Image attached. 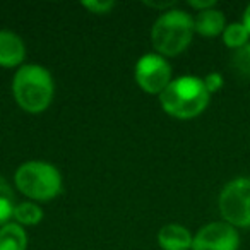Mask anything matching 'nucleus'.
Masks as SVG:
<instances>
[{
    "label": "nucleus",
    "mask_w": 250,
    "mask_h": 250,
    "mask_svg": "<svg viewBox=\"0 0 250 250\" xmlns=\"http://www.w3.org/2000/svg\"><path fill=\"white\" fill-rule=\"evenodd\" d=\"M14 100L26 113L38 115L48 110L55 96V83L48 69L38 63H24L12 79Z\"/></svg>",
    "instance_id": "nucleus-1"
},
{
    "label": "nucleus",
    "mask_w": 250,
    "mask_h": 250,
    "mask_svg": "<svg viewBox=\"0 0 250 250\" xmlns=\"http://www.w3.org/2000/svg\"><path fill=\"white\" fill-rule=\"evenodd\" d=\"M158 98L165 113L180 120L199 117L211 101V94L206 89L204 81L195 76H182L173 79Z\"/></svg>",
    "instance_id": "nucleus-2"
},
{
    "label": "nucleus",
    "mask_w": 250,
    "mask_h": 250,
    "mask_svg": "<svg viewBox=\"0 0 250 250\" xmlns=\"http://www.w3.org/2000/svg\"><path fill=\"white\" fill-rule=\"evenodd\" d=\"M194 33V18L182 9H170L154 21L151 42L158 55L177 57L188 48Z\"/></svg>",
    "instance_id": "nucleus-3"
},
{
    "label": "nucleus",
    "mask_w": 250,
    "mask_h": 250,
    "mask_svg": "<svg viewBox=\"0 0 250 250\" xmlns=\"http://www.w3.org/2000/svg\"><path fill=\"white\" fill-rule=\"evenodd\" d=\"M14 185L33 202H46L62 192V175L55 165L42 160H31L19 165L14 173Z\"/></svg>",
    "instance_id": "nucleus-4"
},
{
    "label": "nucleus",
    "mask_w": 250,
    "mask_h": 250,
    "mask_svg": "<svg viewBox=\"0 0 250 250\" xmlns=\"http://www.w3.org/2000/svg\"><path fill=\"white\" fill-rule=\"evenodd\" d=\"M218 208L225 223L233 228H250V178L228 182L219 194Z\"/></svg>",
    "instance_id": "nucleus-5"
},
{
    "label": "nucleus",
    "mask_w": 250,
    "mask_h": 250,
    "mask_svg": "<svg viewBox=\"0 0 250 250\" xmlns=\"http://www.w3.org/2000/svg\"><path fill=\"white\" fill-rule=\"evenodd\" d=\"M136 83L144 93L160 96L171 83V67L165 57L158 53H146L136 63L134 69Z\"/></svg>",
    "instance_id": "nucleus-6"
},
{
    "label": "nucleus",
    "mask_w": 250,
    "mask_h": 250,
    "mask_svg": "<svg viewBox=\"0 0 250 250\" xmlns=\"http://www.w3.org/2000/svg\"><path fill=\"white\" fill-rule=\"evenodd\" d=\"M238 231L225 221H214L202 226L192 242V250H238Z\"/></svg>",
    "instance_id": "nucleus-7"
},
{
    "label": "nucleus",
    "mask_w": 250,
    "mask_h": 250,
    "mask_svg": "<svg viewBox=\"0 0 250 250\" xmlns=\"http://www.w3.org/2000/svg\"><path fill=\"white\" fill-rule=\"evenodd\" d=\"M26 59V45L22 38L9 29H0V67H22Z\"/></svg>",
    "instance_id": "nucleus-8"
},
{
    "label": "nucleus",
    "mask_w": 250,
    "mask_h": 250,
    "mask_svg": "<svg viewBox=\"0 0 250 250\" xmlns=\"http://www.w3.org/2000/svg\"><path fill=\"white\" fill-rule=\"evenodd\" d=\"M194 235L185 226L170 223L165 225L158 233V243L161 250H192Z\"/></svg>",
    "instance_id": "nucleus-9"
},
{
    "label": "nucleus",
    "mask_w": 250,
    "mask_h": 250,
    "mask_svg": "<svg viewBox=\"0 0 250 250\" xmlns=\"http://www.w3.org/2000/svg\"><path fill=\"white\" fill-rule=\"evenodd\" d=\"M195 33L206 38H214L218 35H223L226 28L225 14L218 9H208V11L197 12L194 19Z\"/></svg>",
    "instance_id": "nucleus-10"
},
{
    "label": "nucleus",
    "mask_w": 250,
    "mask_h": 250,
    "mask_svg": "<svg viewBox=\"0 0 250 250\" xmlns=\"http://www.w3.org/2000/svg\"><path fill=\"white\" fill-rule=\"evenodd\" d=\"M28 249V235L24 226L14 221L0 226V250H26Z\"/></svg>",
    "instance_id": "nucleus-11"
},
{
    "label": "nucleus",
    "mask_w": 250,
    "mask_h": 250,
    "mask_svg": "<svg viewBox=\"0 0 250 250\" xmlns=\"http://www.w3.org/2000/svg\"><path fill=\"white\" fill-rule=\"evenodd\" d=\"M14 223L21 226H35L38 223H42L43 219V209L40 208V204L33 201L19 202L14 208V214H12Z\"/></svg>",
    "instance_id": "nucleus-12"
},
{
    "label": "nucleus",
    "mask_w": 250,
    "mask_h": 250,
    "mask_svg": "<svg viewBox=\"0 0 250 250\" xmlns=\"http://www.w3.org/2000/svg\"><path fill=\"white\" fill-rule=\"evenodd\" d=\"M16 195L9 182L0 175V226L7 225L12 219L16 208Z\"/></svg>",
    "instance_id": "nucleus-13"
},
{
    "label": "nucleus",
    "mask_w": 250,
    "mask_h": 250,
    "mask_svg": "<svg viewBox=\"0 0 250 250\" xmlns=\"http://www.w3.org/2000/svg\"><path fill=\"white\" fill-rule=\"evenodd\" d=\"M249 40H250V33L247 31L243 22H231L223 31V42L231 50H238L242 46L249 45Z\"/></svg>",
    "instance_id": "nucleus-14"
},
{
    "label": "nucleus",
    "mask_w": 250,
    "mask_h": 250,
    "mask_svg": "<svg viewBox=\"0 0 250 250\" xmlns=\"http://www.w3.org/2000/svg\"><path fill=\"white\" fill-rule=\"evenodd\" d=\"M229 63L236 76H240L242 79H250V43L235 50Z\"/></svg>",
    "instance_id": "nucleus-15"
},
{
    "label": "nucleus",
    "mask_w": 250,
    "mask_h": 250,
    "mask_svg": "<svg viewBox=\"0 0 250 250\" xmlns=\"http://www.w3.org/2000/svg\"><path fill=\"white\" fill-rule=\"evenodd\" d=\"M115 2L113 0H87V2H83V7L87 9L91 14H98V16H103V14H110L115 7Z\"/></svg>",
    "instance_id": "nucleus-16"
},
{
    "label": "nucleus",
    "mask_w": 250,
    "mask_h": 250,
    "mask_svg": "<svg viewBox=\"0 0 250 250\" xmlns=\"http://www.w3.org/2000/svg\"><path fill=\"white\" fill-rule=\"evenodd\" d=\"M202 81H204V86H206V89H208L209 94L218 93V91L223 87V84H225V81H223V76H221V74H218V72L208 74V76H206Z\"/></svg>",
    "instance_id": "nucleus-17"
},
{
    "label": "nucleus",
    "mask_w": 250,
    "mask_h": 250,
    "mask_svg": "<svg viewBox=\"0 0 250 250\" xmlns=\"http://www.w3.org/2000/svg\"><path fill=\"white\" fill-rule=\"evenodd\" d=\"M188 5L192 9H195L197 12H202V11H208V9H214L216 2L214 0H188Z\"/></svg>",
    "instance_id": "nucleus-18"
},
{
    "label": "nucleus",
    "mask_w": 250,
    "mask_h": 250,
    "mask_svg": "<svg viewBox=\"0 0 250 250\" xmlns=\"http://www.w3.org/2000/svg\"><path fill=\"white\" fill-rule=\"evenodd\" d=\"M243 24H245V28H247V31L250 33V4L247 5V9H245V12H243Z\"/></svg>",
    "instance_id": "nucleus-19"
}]
</instances>
